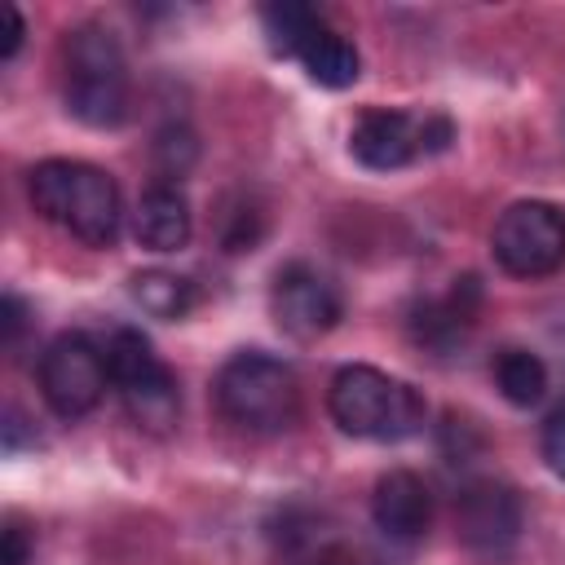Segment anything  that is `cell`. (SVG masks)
<instances>
[{
    "mask_svg": "<svg viewBox=\"0 0 565 565\" xmlns=\"http://www.w3.org/2000/svg\"><path fill=\"white\" fill-rule=\"evenodd\" d=\"M0 322H4V344L18 349V335H22V327H26V309H22L18 296H4V305H0Z\"/></svg>",
    "mask_w": 565,
    "mask_h": 565,
    "instance_id": "cell-23",
    "label": "cell"
},
{
    "mask_svg": "<svg viewBox=\"0 0 565 565\" xmlns=\"http://www.w3.org/2000/svg\"><path fill=\"white\" fill-rule=\"evenodd\" d=\"M106 362H110V384L119 388L128 419L154 437L172 433L181 415V388H177V375L163 366V358L150 349V340L141 331L119 327L106 340Z\"/></svg>",
    "mask_w": 565,
    "mask_h": 565,
    "instance_id": "cell-5",
    "label": "cell"
},
{
    "mask_svg": "<svg viewBox=\"0 0 565 565\" xmlns=\"http://www.w3.org/2000/svg\"><path fill=\"white\" fill-rule=\"evenodd\" d=\"M0 18H4V40H0V57L9 62V57H18V49H22V35H26V22H22V13H18V4H0Z\"/></svg>",
    "mask_w": 565,
    "mask_h": 565,
    "instance_id": "cell-22",
    "label": "cell"
},
{
    "mask_svg": "<svg viewBox=\"0 0 565 565\" xmlns=\"http://www.w3.org/2000/svg\"><path fill=\"white\" fill-rule=\"evenodd\" d=\"M539 455H543V463L565 481V406H556V411L547 415V424H543V433H539Z\"/></svg>",
    "mask_w": 565,
    "mask_h": 565,
    "instance_id": "cell-19",
    "label": "cell"
},
{
    "mask_svg": "<svg viewBox=\"0 0 565 565\" xmlns=\"http://www.w3.org/2000/svg\"><path fill=\"white\" fill-rule=\"evenodd\" d=\"M450 124L446 119H415L406 110H362L349 128V154L371 172H397L428 150H446Z\"/></svg>",
    "mask_w": 565,
    "mask_h": 565,
    "instance_id": "cell-8",
    "label": "cell"
},
{
    "mask_svg": "<svg viewBox=\"0 0 565 565\" xmlns=\"http://www.w3.org/2000/svg\"><path fill=\"white\" fill-rule=\"evenodd\" d=\"M26 194L44 221L62 225L66 234H75L88 247H110L119 238V221H124L119 185L110 172H102L93 163L44 159L31 168Z\"/></svg>",
    "mask_w": 565,
    "mask_h": 565,
    "instance_id": "cell-1",
    "label": "cell"
},
{
    "mask_svg": "<svg viewBox=\"0 0 565 565\" xmlns=\"http://www.w3.org/2000/svg\"><path fill=\"white\" fill-rule=\"evenodd\" d=\"M260 26H265V40L278 57H300L309 49V40L322 31V18L309 9V4H265L260 9Z\"/></svg>",
    "mask_w": 565,
    "mask_h": 565,
    "instance_id": "cell-16",
    "label": "cell"
},
{
    "mask_svg": "<svg viewBox=\"0 0 565 565\" xmlns=\"http://www.w3.org/2000/svg\"><path fill=\"white\" fill-rule=\"evenodd\" d=\"M300 66H305L309 79L322 84V88H349V84L362 75V57H358L353 40L340 35V31H327V26L309 40V49L300 53Z\"/></svg>",
    "mask_w": 565,
    "mask_h": 565,
    "instance_id": "cell-14",
    "label": "cell"
},
{
    "mask_svg": "<svg viewBox=\"0 0 565 565\" xmlns=\"http://www.w3.org/2000/svg\"><path fill=\"white\" fill-rule=\"evenodd\" d=\"M106 384H110L106 349L84 331L57 335L40 358V393L53 406V415H62V419L88 415L102 402Z\"/></svg>",
    "mask_w": 565,
    "mask_h": 565,
    "instance_id": "cell-7",
    "label": "cell"
},
{
    "mask_svg": "<svg viewBox=\"0 0 565 565\" xmlns=\"http://www.w3.org/2000/svg\"><path fill=\"white\" fill-rule=\"evenodd\" d=\"M194 154H199V141H194L190 128H177V124H172V128H163V132L154 137V168H159L163 177L190 172Z\"/></svg>",
    "mask_w": 565,
    "mask_h": 565,
    "instance_id": "cell-18",
    "label": "cell"
},
{
    "mask_svg": "<svg viewBox=\"0 0 565 565\" xmlns=\"http://www.w3.org/2000/svg\"><path fill=\"white\" fill-rule=\"evenodd\" d=\"M305 565H380L375 556H366L362 547H349V543H327V547H318Z\"/></svg>",
    "mask_w": 565,
    "mask_h": 565,
    "instance_id": "cell-21",
    "label": "cell"
},
{
    "mask_svg": "<svg viewBox=\"0 0 565 565\" xmlns=\"http://www.w3.org/2000/svg\"><path fill=\"white\" fill-rule=\"evenodd\" d=\"M132 300L150 313V318H163V322H177L190 313L194 305V287L181 278V274H168V269H141L132 278Z\"/></svg>",
    "mask_w": 565,
    "mask_h": 565,
    "instance_id": "cell-17",
    "label": "cell"
},
{
    "mask_svg": "<svg viewBox=\"0 0 565 565\" xmlns=\"http://www.w3.org/2000/svg\"><path fill=\"white\" fill-rule=\"evenodd\" d=\"M31 552H35L31 530H26L18 516H9V521H4V552H0V565H31Z\"/></svg>",
    "mask_w": 565,
    "mask_h": 565,
    "instance_id": "cell-20",
    "label": "cell"
},
{
    "mask_svg": "<svg viewBox=\"0 0 565 565\" xmlns=\"http://www.w3.org/2000/svg\"><path fill=\"white\" fill-rule=\"evenodd\" d=\"M269 313L291 340H318L340 322L344 300H340V287L322 269H313L305 260H291L274 274Z\"/></svg>",
    "mask_w": 565,
    "mask_h": 565,
    "instance_id": "cell-9",
    "label": "cell"
},
{
    "mask_svg": "<svg viewBox=\"0 0 565 565\" xmlns=\"http://www.w3.org/2000/svg\"><path fill=\"white\" fill-rule=\"evenodd\" d=\"M455 530L472 552H508L521 534V499L494 477H477L455 499Z\"/></svg>",
    "mask_w": 565,
    "mask_h": 565,
    "instance_id": "cell-10",
    "label": "cell"
},
{
    "mask_svg": "<svg viewBox=\"0 0 565 565\" xmlns=\"http://www.w3.org/2000/svg\"><path fill=\"white\" fill-rule=\"evenodd\" d=\"M132 234L150 252H181L190 243V203L177 185L159 181L137 199L132 212Z\"/></svg>",
    "mask_w": 565,
    "mask_h": 565,
    "instance_id": "cell-12",
    "label": "cell"
},
{
    "mask_svg": "<svg viewBox=\"0 0 565 565\" xmlns=\"http://www.w3.org/2000/svg\"><path fill=\"white\" fill-rule=\"evenodd\" d=\"M327 411L349 437H366V441H406L424 428V415H428L419 388L366 362L335 371L327 388Z\"/></svg>",
    "mask_w": 565,
    "mask_h": 565,
    "instance_id": "cell-2",
    "label": "cell"
},
{
    "mask_svg": "<svg viewBox=\"0 0 565 565\" xmlns=\"http://www.w3.org/2000/svg\"><path fill=\"white\" fill-rule=\"evenodd\" d=\"M494 265L512 278H547L565 265V207L547 199L508 203L490 230Z\"/></svg>",
    "mask_w": 565,
    "mask_h": 565,
    "instance_id": "cell-6",
    "label": "cell"
},
{
    "mask_svg": "<svg viewBox=\"0 0 565 565\" xmlns=\"http://www.w3.org/2000/svg\"><path fill=\"white\" fill-rule=\"evenodd\" d=\"M371 516H375V525H380L384 539H393V543H415V539L428 530V516H433V499H428L424 477H415L411 468H388V472L375 481Z\"/></svg>",
    "mask_w": 565,
    "mask_h": 565,
    "instance_id": "cell-11",
    "label": "cell"
},
{
    "mask_svg": "<svg viewBox=\"0 0 565 565\" xmlns=\"http://www.w3.org/2000/svg\"><path fill=\"white\" fill-rule=\"evenodd\" d=\"M477 318V278H455L441 300H424L411 318V331L428 349H450L472 331Z\"/></svg>",
    "mask_w": 565,
    "mask_h": 565,
    "instance_id": "cell-13",
    "label": "cell"
},
{
    "mask_svg": "<svg viewBox=\"0 0 565 565\" xmlns=\"http://www.w3.org/2000/svg\"><path fill=\"white\" fill-rule=\"evenodd\" d=\"M62 97L88 128H119L128 119V62L115 31L84 22L62 44Z\"/></svg>",
    "mask_w": 565,
    "mask_h": 565,
    "instance_id": "cell-3",
    "label": "cell"
},
{
    "mask_svg": "<svg viewBox=\"0 0 565 565\" xmlns=\"http://www.w3.org/2000/svg\"><path fill=\"white\" fill-rule=\"evenodd\" d=\"M212 393H216V411L243 433H282L300 415L296 371L282 358L260 353V349L234 353L216 371Z\"/></svg>",
    "mask_w": 565,
    "mask_h": 565,
    "instance_id": "cell-4",
    "label": "cell"
},
{
    "mask_svg": "<svg viewBox=\"0 0 565 565\" xmlns=\"http://www.w3.org/2000/svg\"><path fill=\"white\" fill-rule=\"evenodd\" d=\"M490 375L499 384V393L512 402V406H534L543 402L547 393V366L539 353L530 349H499L494 362H490Z\"/></svg>",
    "mask_w": 565,
    "mask_h": 565,
    "instance_id": "cell-15",
    "label": "cell"
}]
</instances>
